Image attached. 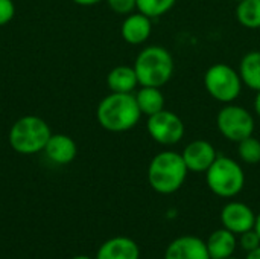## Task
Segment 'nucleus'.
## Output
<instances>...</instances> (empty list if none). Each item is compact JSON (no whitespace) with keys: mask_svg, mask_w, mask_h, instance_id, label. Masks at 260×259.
Wrapping results in <instances>:
<instances>
[{"mask_svg":"<svg viewBox=\"0 0 260 259\" xmlns=\"http://www.w3.org/2000/svg\"><path fill=\"white\" fill-rule=\"evenodd\" d=\"M142 111L137 105L136 95L114 93L105 96L96 110L98 122L111 133H122L134 128L140 121Z\"/></svg>","mask_w":260,"mask_h":259,"instance_id":"obj_1","label":"nucleus"},{"mask_svg":"<svg viewBox=\"0 0 260 259\" xmlns=\"http://www.w3.org/2000/svg\"><path fill=\"white\" fill-rule=\"evenodd\" d=\"M187 171L189 169L180 153L161 151L149 163L148 182L155 192L169 195L183 186Z\"/></svg>","mask_w":260,"mask_h":259,"instance_id":"obj_2","label":"nucleus"},{"mask_svg":"<svg viewBox=\"0 0 260 259\" xmlns=\"http://www.w3.org/2000/svg\"><path fill=\"white\" fill-rule=\"evenodd\" d=\"M174 58L161 46L145 47L136 58L134 70L142 87H161L174 75Z\"/></svg>","mask_w":260,"mask_h":259,"instance_id":"obj_3","label":"nucleus"},{"mask_svg":"<svg viewBox=\"0 0 260 259\" xmlns=\"http://www.w3.org/2000/svg\"><path fill=\"white\" fill-rule=\"evenodd\" d=\"M52 133L46 121L38 116H23L11 127L9 143L20 154H37L44 151Z\"/></svg>","mask_w":260,"mask_h":259,"instance_id":"obj_4","label":"nucleus"},{"mask_svg":"<svg viewBox=\"0 0 260 259\" xmlns=\"http://www.w3.org/2000/svg\"><path fill=\"white\" fill-rule=\"evenodd\" d=\"M209 189L222 198L236 197L245 185V174L241 165L225 156H218L212 166L206 171Z\"/></svg>","mask_w":260,"mask_h":259,"instance_id":"obj_5","label":"nucleus"},{"mask_svg":"<svg viewBox=\"0 0 260 259\" xmlns=\"http://www.w3.org/2000/svg\"><path fill=\"white\" fill-rule=\"evenodd\" d=\"M204 87L213 99L232 104L241 95L242 79L239 72L232 66L218 63L207 69L204 75Z\"/></svg>","mask_w":260,"mask_h":259,"instance_id":"obj_6","label":"nucleus"},{"mask_svg":"<svg viewBox=\"0 0 260 259\" xmlns=\"http://www.w3.org/2000/svg\"><path fill=\"white\" fill-rule=\"evenodd\" d=\"M216 125L219 133L232 142H241L254 133V119L251 113L235 104H227L219 110Z\"/></svg>","mask_w":260,"mask_h":259,"instance_id":"obj_7","label":"nucleus"},{"mask_svg":"<svg viewBox=\"0 0 260 259\" xmlns=\"http://www.w3.org/2000/svg\"><path fill=\"white\" fill-rule=\"evenodd\" d=\"M146 128L149 136L160 145H175L184 136V124L172 111L161 110L152 116H148Z\"/></svg>","mask_w":260,"mask_h":259,"instance_id":"obj_8","label":"nucleus"},{"mask_svg":"<svg viewBox=\"0 0 260 259\" xmlns=\"http://www.w3.org/2000/svg\"><path fill=\"white\" fill-rule=\"evenodd\" d=\"M221 223L225 229L235 235H241L254 229L256 214L250 206L241 202H232L225 205L221 211Z\"/></svg>","mask_w":260,"mask_h":259,"instance_id":"obj_9","label":"nucleus"},{"mask_svg":"<svg viewBox=\"0 0 260 259\" xmlns=\"http://www.w3.org/2000/svg\"><path fill=\"white\" fill-rule=\"evenodd\" d=\"M181 156L187 169L192 172H206L218 157L215 147L207 140L190 142L183 150Z\"/></svg>","mask_w":260,"mask_h":259,"instance_id":"obj_10","label":"nucleus"},{"mask_svg":"<svg viewBox=\"0 0 260 259\" xmlns=\"http://www.w3.org/2000/svg\"><path fill=\"white\" fill-rule=\"evenodd\" d=\"M165 259H212L206 241L198 237L186 235L175 238L166 249Z\"/></svg>","mask_w":260,"mask_h":259,"instance_id":"obj_11","label":"nucleus"},{"mask_svg":"<svg viewBox=\"0 0 260 259\" xmlns=\"http://www.w3.org/2000/svg\"><path fill=\"white\" fill-rule=\"evenodd\" d=\"M96 259H140V249L128 237H114L99 247Z\"/></svg>","mask_w":260,"mask_h":259,"instance_id":"obj_12","label":"nucleus"},{"mask_svg":"<svg viewBox=\"0 0 260 259\" xmlns=\"http://www.w3.org/2000/svg\"><path fill=\"white\" fill-rule=\"evenodd\" d=\"M120 32H122V38L129 43V44H142L145 43L151 32H152V23H151V18L146 17L145 14L142 12H137V14H129L123 23H122V27H120Z\"/></svg>","mask_w":260,"mask_h":259,"instance_id":"obj_13","label":"nucleus"},{"mask_svg":"<svg viewBox=\"0 0 260 259\" xmlns=\"http://www.w3.org/2000/svg\"><path fill=\"white\" fill-rule=\"evenodd\" d=\"M47 159L56 165H67L75 160L78 148L72 137L66 134H52L44 147Z\"/></svg>","mask_w":260,"mask_h":259,"instance_id":"obj_14","label":"nucleus"},{"mask_svg":"<svg viewBox=\"0 0 260 259\" xmlns=\"http://www.w3.org/2000/svg\"><path fill=\"white\" fill-rule=\"evenodd\" d=\"M209 255L212 259H225L233 256L236 250V235L229 229L222 227L215 231L206 241Z\"/></svg>","mask_w":260,"mask_h":259,"instance_id":"obj_15","label":"nucleus"},{"mask_svg":"<svg viewBox=\"0 0 260 259\" xmlns=\"http://www.w3.org/2000/svg\"><path fill=\"white\" fill-rule=\"evenodd\" d=\"M108 89L114 93H133L137 87L139 79L134 67L129 66H117L107 76Z\"/></svg>","mask_w":260,"mask_h":259,"instance_id":"obj_16","label":"nucleus"},{"mask_svg":"<svg viewBox=\"0 0 260 259\" xmlns=\"http://www.w3.org/2000/svg\"><path fill=\"white\" fill-rule=\"evenodd\" d=\"M239 75L245 85L251 90H260V50H251L241 60Z\"/></svg>","mask_w":260,"mask_h":259,"instance_id":"obj_17","label":"nucleus"},{"mask_svg":"<svg viewBox=\"0 0 260 259\" xmlns=\"http://www.w3.org/2000/svg\"><path fill=\"white\" fill-rule=\"evenodd\" d=\"M137 105L142 114L152 116L165 108V96L160 87H142L136 95Z\"/></svg>","mask_w":260,"mask_h":259,"instance_id":"obj_18","label":"nucleus"},{"mask_svg":"<svg viewBox=\"0 0 260 259\" xmlns=\"http://www.w3.org/2000/svg\"><path fill=\"white\" fill-rule=\"evenodd\" d=\"M236 18L247 29H260V0H242L236 6Z\"/></svg>","mask_w":260,"mask_h":259,"instance_id":"obj_19","label":"nucleus"},{"mask_svg":"<svg viewBox=\"0 0 260 259\" xmlns=\"http://www.w3.org/2000/svg\"><path fill=\"white\" fill-rule=\"evenodd\" d=\"M175 2L177 0H137L136 8L139 9V12L145 14L152 20L169 12L174 8Z\"/></svg>","mask_w":260,"mask_h":259,"instance_id":"obj_20","label":"nucleus"},{"mask_svg":"<svg viewBox=\"0 0 260 259\" xmlns=\"http://www.w3.org/2000/svg\"><path fill=\"white\" fill-rule=\"evenodd\" d=\"M239 147H238V153H239V157L248 163V165H256L260 162V140L250 136L241 142H238Z\"/></svg>","mask_w":260,"mask_h":259,"instance_id":"obj_21","label":"nucleus"},{"mask_svg":"<svg viewBox=\"0 0 260 259\" xmlns=\"http://www.w3.org/2000/svg\"><path fill=\"white\" fill-rule=\"evenodd\" d=\"M239 244L241 247L248 253L254 249H257L260 246V237L257 235V232L254 229L248 231V232H244L241 234V240H239Z\"/></svg>","mask_w":260,"mask_h":259,"instance_id":"obj_22","label":"nucleus"},{"mask_svg":"<svg viewBox=\"0 0 260 259\" xmlns=\"http://www.w3.org/2000/svg\"><path fill=\"white\" fill-rule=\"evenodd\" d=\"M108 6L117 14H131L136 9L137 0H107Z\"/></svg>","mask_w":260,"mask_h":259,"instance_id":"obj_23","label":"nucleus"},{"mask_svg":"<svg viewBox=\"0 0 260 259\" xmlns=\"http://www.w3.org/2000/svg\"><path fill=\"white\" fill-rule=\"evenodd\" d=\"M15 6L12 0H0V26L9 23L14 18Z\"/></svg>","mask_w":260,"mask_h":259,"instance_id":"obj_24","label":"nucleus"},{"mask_svg":"<svg viewBox=\"0 0 260 259\" xmlns=\"http://www.w3.org/2000/svg\"><path fill=\"white\" fill-rule=\"evenodd\" d=\"M72 2H75L76 5H81V6H91V5H96L102 0H72Z\"/></svg>","mask_w":260,"mask_h":259,"instance_id":"obj_25","label":"nucleus"},{"mask_svg":"<svg viewBox=\"0 0 260 259\" xmlns=\"http://www.w3.org/2000/svg\"><path fill=\"white\" fill-rule=\"evenodd\" d=\"M245 259H260V246L257 249H254V250H251V252H248L247 253V256Z\"/></svg>","mask_w":260,"mask_h":259,"instance_id":"obj_26","label":"nucleus"},{"mask_svg":"<svg viewBox=\"0 0 260 259\" xmlns=\"http://www.w3.org/2000/svg\"><path fill=\"white\" fill-rule=\"evenodd\" d=\"M254 111L257 113V116H260V90L256 95V99H254Z\"/></svg>","mask_w":260,"mask_h":259,"instance_id":"obj_27","label":"nucleus"},{"mask_svg":"<svg viewBox=\"0 0 260 259\" xmlns=\"http://www.w3.org/2000/svg\"><path fill=\"white\" fill-rule=\"evenodd\" d=\"M254 231L257 232V235L260 237V214L256 215V224H254Z\"/></svg>","mask_w":260,"mask_h":259,"instance_id":"obj_28","label":"nucleus"},{"mask_svg":"<svg viewBox=\"0 0 260 259\" xmlns=\"http://www.w3.org/2000/svg\"><path fill=\"white\" fill-rule=\"evenodd\" d=\"M72 259H93V258H90V256H85V255H78V256H75V258H72Z\"/></svg>","mask_w":260,"mask_h":259,"instance_id":"obj_29","label":"nucleus"},{"mask_svg":"<svg viewBox=\"0 0 260 259\" xmlns=\"http://www.w3.org/2000/svg\"><path fill=\"white\" fill-rule=\"evenodd\" d=\"M232 2H238V3H239V2H242V0H232Z\"/></svg>","mask_w":260,"mask_h":259,"instance_id":"obj_30","label":"nucleus"},{"mask_svg":"<svg viewBox=\"0 0 260 259\" xmlns=\"http://www.w3.org/2000/svg\"><path fill=\"white\" fill-rule=\"evenodd\" d=\"M225 259H238V258H233V256H230V258H225Z\"/></svg>","mask_w":260,"mask_h":259,"instance_id":"obj_31","label":"nucleus"}]
</instances>
